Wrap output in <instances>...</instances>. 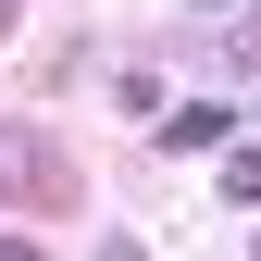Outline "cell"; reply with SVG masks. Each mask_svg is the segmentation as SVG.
<instances>
[{
  "mask_svg": "<svg viewBox=\"0 0 261 261\" xmlns=\"http://www.w3.org/2000/svg\"><path fill=\"white\" fill-rule=\"evenodd\" d=\"M0 187H13V199H75V162H62L50 137H25V124H0Z\"/></svg>",
  "mask_w": 261,
  "mask_h": 261,
  "instance_id": "obj_1",
  "label": "cell"
},
{
  "mask_svg": "<svg viewBox=\"0 0 261 261\" xmlns=\"http://www.w3.org/2000/svg\"><path fill=\"white\" fill-rule=\"evenodd\" d=\"M224 137H237L224 100H174V112H162V149H224Z\"/></svg>",
  "mask_w": 261,
  "mask_h": 261,
  "instance_id": "obj_2",
  "label": "cell"
},
{
  "mask_svg": "<svg viewBox=\"0 0 261 261\" xmlns=\"http://www.w3.org/2000/svg\"><path fill=\"white\" fill-rule=\"evenodd\" d=\"M224 199H237V212H261V149H224Z\"/></svg>",
  "mask_w": 261,
  "mask_h": 261,
  "instance_id": "obj_3",
  "label": "cell"
}]
</instances>
